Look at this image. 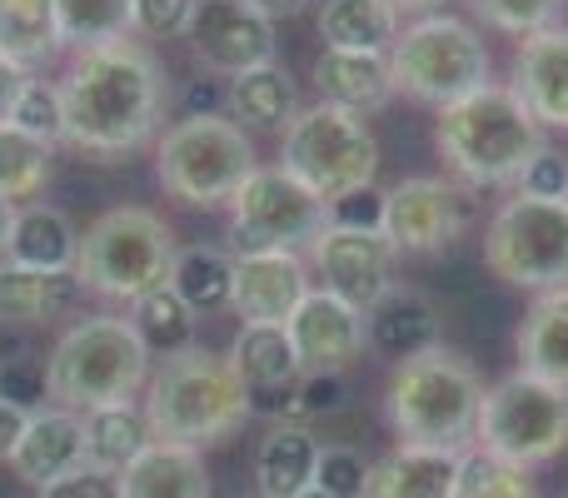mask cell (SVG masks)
<instances>
[{
	"instance_id": "cell-46",
	"label": "cell",
	"mask_w": 568,
	"mask_h": 498,
	"mask_svg": "<svg viewBox=\"0 0 568 498\" xmlns=\"http://www.w3.org/2000/svg\"><path fill=\"white\" fill-rule=\"evenodd\" d=\"M40 498H125L120 494V479L115 474H100V469H75L65 479H55L50 489H40Z\"/></svg>"
},
{
	"instance_id": "cell-29",
	"label": "cell",
	"mask_w": 568,
	"mask_h": 498,
	"mask_svg": "<svg viewBox=\"0 0 568 498\" xmlns=\"http://www.w3.org/2000/svg\"><path fill=\"white\" fill-rule=\"evenodd\" d=\"M80 280L75 274H36V270H10L0 264V324H55L75 309L80 299Z\"/></svg>"
},
{
	"instance_id": "cell-13",
	"label": "cell",
	"mask_w": 568,
	"mask_h": 498,
	"mask_svg": "<svg viewBox=\"0 0 568 498\" xmlns=\"http://www.w3.org/2000/svg\"><path fill=\"white\" fill-rule=\"evenodd\" d=\"M310 264L320 274V289H329L334 299L354 304L359 314H369L384 294L399 289L394 264L399 254L384 240V230H320V240L310 245Z\"/></svg>"
},
{
	"instance_id": "cell-26",
	"label": "cell",
	"mask_w": 568,
	"mask_h": 498,
	"mask_svg": "<svg viewBox=\"0 0 568 498\" xmlns=\"http://www.w3.org/2000/svg\"><path fill=\"white\" fill-rule=\"evenodd\" d=\"M519 369L554 389H568V289L534 294L519 324Z\"/></svg>"
},
{
	"instance_id": "cell-33",
	"label": "cell",
	"mask_w": 568,
	"mask_h": 498,
	"mask_svg": "<svg viewBox=\"0 0 568 498\" xmlns=\"http://www.w3.org/2000/svg\"><path fill=\"white\" fill-rule=\"evenodd\" d=\"M0 50L26 70L55 60V0H0Z\"/></svg>"
},
{
	"instance_id": "cell-39",
	"label": "cell",
	"mask_w": 568,
	"mask_h": 498,
	"mask_svg": "<svg viewBox=\"0 0 568 498\" xmlns=\"http://www.w3.org/2000/svg\"><path fill=\"white\" fill-rule=\"evenodd\" d=\"M349 389H344L339 374H300V379L284 389V399L275 404V424H300L314 429L320 419H334L344 409Z\"/></svg>"
},
{
	"instance_id": "cell-37",
	"label": "cell",
	"mask_w": 568,
	"mask_h": 498,
	"mask_svg": "<svg viewBox=\"0 0 568 498\" xmlns=\"http://www.w3.org/2000/svg\"><path fill=\"white\" fill-rule=\"evenodd\" d=\"M6 125H16L20 135L40 140V145H65V95H60L55 80H26V90L16 95V105H10Z\"/></svg>"
},
{
	"instance_id": "cell-45",
	"label": "cell",
	"mask_w": 568,
	"mask_h": 498,
	"mask_svg": "<svg viewBox=\"0 0 568 498\" xmlns=\"http://www.w3.org/2000/svg\"><path fill=\"white\" fill-rule=\"evenodd\" d=\"M519 195H529V200H568V160L559 155V150H549L544 145L539 155L529 160V170L519 175Z\"/></svg>"
},
{
	"instance_id": "cell-54",
	"label": "cell",
	"mask_w": 568,
	"mask_h": 498,
	"mask_svg": "<svg viewBox=\"0 0 568 498\" xmlns=\"http://www.w3.org/2000/svg\"><path fill=\"white\" fill-rule=\"evenodd\" d=\"M564 498H568V494H564Z\"/></svg>"
},
{
	"instance_id": "cell-19",
	"label": "cell",
	"mask_w": 568,
	"mask_h": 498,
	"mask_svg": "<svg viewBox=\"0 0 568 498\" xmlns=\"http://www.w3.org/2000/svg\"><path fill=\"white\" fill-rule=\"evenodd\" d=\"M514 95L544 130H568V26H549L514 50Z\"/></svg>"
},
{
	"instance_id": "cell-24",
	"label": "cell",
	"mask_w": 568,
	"mask_h": 498,
	"mask_svg": "<svg viewBox=\"0 0 568 498\" xmlns=\"http://www.w3.org/2000/svg\"><path fill=\"white\" fill-rule=\"evenodd\" d=\"M120 494L125 498H215L205 454L180 449V444H155L120 474Z\"/></svg>"
},
{
	"instance_id": "cell-48",
	"label": "cell",
	"mask_w": 568,
	"mask_h": 498,
	"mask_svg": "<svg viewBox=\"0 0 568 498\" xmlns=\"http://www.w3.org/2000/svg\"><path fill=\"white\" fill-rule=\"evenodd\" d=\"M26 80H30V70L26 65H16V60L0 50V120L10 115V105H16V95L26 90Z\"/></svg>"
},
{
	"instance_id": "cell-17",
	"label": "cell",
	"mask_w": 568,
	"mask_h": 498,
	"mask_svg": "<svg viewBox=\"0 0 568 498\" xmlns=\"http://www.w3.org/2000/svg\"><path fill=\"white\" fill-rule=\"evenodd\" d=\"M310 264L300 254H235V299L230 309L245 324H290L310 294Z\"/></svg>"
},
{
	"instance_id": "cell-43",
	"label": "cell",
	"mask_w": 568,
	"mask_h": 498,
	"mask_svg": "<svg viewBox=\"0 0 568 498\" xmlns=\"http://www.w3.org/2000/svg\"><path fill=\"white\" fill-rule=\"evenodd\" d=\"M195 6L200 0H130V26L155 40L185 35L190 20H195Z\"/></svg>"
},
{
	"instance_id": "cell-34",
	"label": "cell",
	"mask_w": 568,
	"mask_h": 498,
	"mask_svg": "<svg viewBox=\"0 0 568 498\" xmlns=\"http://www.w3.org/2000/svg\"><path fill=\"white\" fill-rule=\"evenodd\" d=\"M130 324H135L140 344H145L150 354H165L170 359V354L195 349V309H190L170 284H160L145 299L130 304Z\"/></svg>"
},
{
	"instance_id": "cell-21",
	"label": "cell",
	"mask_w": 568,
	"mask_h": 498,
	"mask_svg": "<svg viewBox=\"0 0 568 498\" xmlns=\"http://www.w3.org/2000/svg\"><path fill=\"white\" fill-rule=\"evenodd\" d=\"M364 344H369L379 359H419V354L439 349V309H434L429 294L419 289H394L364 314Z\"/></svg>"
},
{
	"instance_id": "cell-42",
	"label": "cell",
	"mask_w": 568,
	"mask_h": 498,
	"mask_svg": "<svg viewBox=\"0 0 568 498\" xmlns=\"http://www.w3.org/2000/svg\"><path fill=\"white\" fill-rule=\"evenodd\" d=\"M0 399L16 404L26 414H40L50 399V379H45V359L36 354H20V359L0 364Z\"/></svg>"
},
{
	"instance_id": "cell-41",
	"label": "cell",
	"mask_w": 568,
	"mask_h": 498,
	"mask_svg": "<svg viewBox=\"0 0 568 498\" xmlns=\"http://www.w3.org/2000/svg\"><path fill=\"white\" fill-rule=\"evenodd\" d=\"M314 489L329 498H364L369 489V459L354 444H324L314 464Z\"/></svg>"
},
{
	"instance_id": "cell-52",
	"label": "cell",
	"mask_w": 568,
	"mask_h": 498,
	"mask_svg": "<svg viewBox=\"0 0 568 498\" xmlns=\"http://www.w3.org/2000/svg\"><path fill=\"white\" fill-rule=\"evenodd\" d=\"M300 498H329V494H320V489H304Z\"/></svg>"
},
{
	"instance_id": "cell-35",
	"label": "cell",
	"mask_w": 568,
	"mask_h": 498,
	"mask_svg": "<svg viewBox=\"0 0 568 498\" xmlns=\"http://www.w3.org/2000/svg\"><path fill=\"white\" fill-rule=\"evenodd\" d=\"M55 30L60 50H100L130 40V0H55Z\"/></svg>"
},
{
	"instance_id": "cell-49",
	"label": "cell",
	"mask_w": 568,
	"mask_h": 498,
	"mask_svg": "<svg viewBox=\"0 0 568 498\" xmlns=\"http://www.w3.org/2000/svg\"><path fill=\"white\" fill-rule=\"evenodd\" d=\"M245 6H255L260 16L275 26V20H290V16H304L310 10V0H245Z\"/></svg>"
},
{
	"instance_id": "cell-6",
	"label": "cell",
	"mask_w": 568,
	"mask_h": 498,
	"mask_svg": "<svg viewBox=\"0 0 568 498\" xmlns=\"http://www.w3.org/2000/svg\"><path fill=\"white\" fill-rule=\"evenodd\" d=\"M170 270H175V235H170V225L155 210H140V205L105 210L80 235L75 280L80 289L100 294V299L135 304L150 289L170 284Z\"/></svg>"
},
{
	"instance_id": "cell-40",
	"label": "cell",
	"mask_w": 568,
	"mask_h": 498,
	"mask_svg": "<svg viewBox=\"0 0 568 498\" xmlns=\"http://www.w3.org/2000/svg\"><path fill=\"white\" fill-rule=\"evenodd\" d=\"M564 6L568 0H469V10L484 20V26L504 30V35H519V40L559 26Z\"/></svg>"
},
{
	"instance_id": "cell-31",
	"label": "cell",
	"mask_w": 568,
	"mask_h": 498,
	"mask_svg": "<svg viewBox=\"0 0 568 498\" xmlns=\"http://www.w3.org/2000/svg\"><path fill=\"white\" fill-rule=\"evenodd\" d=\"M320 40L329 50H379L399 40V10L389 0H324L320 6Z\"/></svg>"
},
{
	"instance_id": "cell-10",
	"label": "cell",
	"mask_w": 568,
	"mask_h": 498,
	"mask_svg": "<svg viewBox=\"0 0 568 498\" xmlns=\"http://www.w3.org/2000/svg\"><path fill=\"white\" fill-rule=\"evenodd\" d=\"M474 449L499 454L529 474L554 464L568 449V389H554L524 369L499 379L494 389H484Z\"/></svg>"
},
{
	"instance_id": "cell-25",
	"label": "cell",
	"mask_w": 568,
	"mask_h": 498,
	"mask_svg": "<svg viewBox=\"0 0 568 498\" xmlns=\"http://www.w3.org/2000/svg\"><path fill=\"white\" fill-rule=\"evenodd\" d=\"M320 434L300 424H270V434L255 449V484L260 498H300L314 489V464H320Z\"/></svg>"
},
{
	"instance_id": "cell-11",
	"label": "cell",
	"mask_w": 568,
	"mask_h": 498,
	"mask_svg": "<svg viewBox=\"0 0 568 498\" xmlns=\"http://www.w3.org/2000/svg\"><path fill=\"white\" fill-rule=\"evenodd\" d=\"M484 264L514 289H568V200H504L484 235Z\"/></svg>"
},
{
	"instance_id": "cell-4",
	"label": "cell",
	"mask_w": 568,
	"mask_h": 498,
	"mask_svg": "<svg viewBox=\"0 0 568 498\" xmlns=\"http://www.w3.org/2000/svg\"><path fill=\"white\" fill-rule=\"evenodd\" d=\"M479 409H484V379L459 349H429L419 359L394 364L389 389H384V414L399 444L409 449H444L469 454L479 439Z\"/></svg>"
},
{
	"instance_id": "cell-53",
	"label": "cell",
	"mask_w": 568,
	"mask_h": 498,
	"mask_svg": "<svg viewBox=\"0 0 568 498\" xmlns=\"http://www.w3.org/2000/svg\"><path fill=\"white\" fill-rule=\"evenodd\" d=\"M235 498H260V494H235Z\"/></svg>"
},
{
	"instance_id": "cell-20",
	"label": "cell",
	"mask_w": 568,
	"mask_h": 498,
	"mask_svg": "<svg viewBox=\"0 0 568 498\" xmlns=\"http://www.w3.org/2000/svg\"><path fill=\"white\" fill-rule=\"evenodd\" d=\"M314 90L324 105H339L349 115H374L394 100L389 55L379 50H329L314 55Z\"/></svg>"
},
{
	"instance_id": "cell-22",
	"label": "cell",
	"mask_w": 568,
	"mask_h": 498,
	"mask_svg": "<svg viewBox=\"0 0 568 498\" xmlns=\"http://www.w3.org/2000/svg\"><path fill=\"white\" fill-rule=\"evenodd\" d=\"M80 260V230L70 225V215L50 205H20L10 220L6 250L0 264L10 270H36V274H75Z\"/></svg>"
},
{
	"instance_id": "cell-5",
	"label": "cell",
	"mask_w": 568,
	"mask_h": 498,
	"mask_svg": "<svg viewBox=\"0 0 568 498\" xmlns=\"http://www.w3.org/2000/svg\"><path fill=\"white\" fill-rule=\"evenodd\" d=\"M50 399L60 409H105V404H135L150 384V349L140 344L135 324L120 314H90L70 324L45 359Z\"/></svg>"
},
{
	"instance_id": "cell-50",
	"label": "cell",
	"mask_w": 568,
	"mask_h": 498,
	"mask_svg": "<svg viewBox=\"0 0 568 498\" xmlns=\"http://www.w3.org/2000/svg\"><path fill=\"white\" fill-rule=\"evenodd\" d=\"M399 16H414V20H424V16H439L444 10V0H389Z\"/></svg>"
},
{
	"instance_id": "cell-38",
	"label": "cell",
	"mask_w": 568,
	"mask_h": 498,
	"mask_svg": "<svg viewBox=\"0 0 568 498\" xmlns=\"http://www.w3.org/2000/svg\"><path fill=\"white\" fill-rule=\"evenodd\" d=\"M454 498H539L534 489V474L519 469V464L499 459V454L469 449L459 469V494Z\"/></svg>"
},
{
	"instance_id": "cell-14",
	"label": "cell",
	"mask_w": 568,
	"mask_h": 498,
	"mask_svg": "<svg viewBox=\"0 0 568 498\" xmlns=\"http://www.w3.org/2000/svg\"><path fill=\"white\" fill-rule=\"evenodd\" d=\"M469 210L464 195L439 175H409L384 190V240L394 254H444L459 245Z\"/></svg>"
},
{
	"instance_id": "cell-30",
	"label": "cell",
	"mask_w": 568,
	"mask_h": 498,
	"mask_svg": "<svg viewBox=\"0 0 568 498\" xmlns=\"http://www.w3.org/2000/svg\"><path fill=\"white\" fill-rule=\"evenodd\" d=\"M150 449V424L140 404H105L85 414V464L100 474H125Z\"/></svg>"
},
{
	"instance_id": "cell-44",
	"label": "cell",
	"mask_w": 568,
	"mask_h": 498,
	"mask_svg": "<svg viewBox=\"0 0 568 498\" xmlns=\"http://www.w3.org/2000/svg\"><path fill=\"white\" fill-rule=\"evenodd\" d=\"M324 225L329 230H384V190H354L324 205Z\"/></svg>"
},
{
	"instance_id": "cell-51",
	"label": "cell",
	"mask_w": 568,
	"mask_h": 498,
	"mask_svg": "<svg viewBox=\"0 0 568 498\" xmlns=\"http://www.w3.org/2000/svg\"><path fill=\"white\" fill-rule=\"evenodd\" d=\"M10 220H16V205L0 195V250H6V235H10Z\"/></svg>"
},
{
	"instance_id": "cell-1",
	"label": "cell",
	"mask_w": 568,
	"mask_h": 498,
	"mask_svg": "<svg viewBox=\"0 0 568 498\" xmlns=\"http://www.w3.org/2000/svg\"><path fill=\"white\" fill-rule=\"evenodd\" d=\"M65 145L85 155H130L155 135L165 115V70L140 40H115L100 50H80L65 80Z\"/></svg>"
},
{
	"instance_id": "cell-2",
	"label": "cell",
	"mask_w": 568,
	"mask_h": 498,
	"mask_svg": "<svg viewBox=\"0 0 568 498\" xmlns=\"http://www.w3.org/2000/svg\"><path fill=\"white\" fill-rule=\"evenodd\" d=\"M145 424L155 444H180V449H215L235 439L255 419V394L235 374L225 354L185 349L160 359V369L145 384Z\"/></svg>"
},
{
	"instance_id": "cell-32",
	"label": "cell",
	"mask_w": 568,
	"mask_h": 498,
	"mask_svg": "<svg viewBox=\"0 0 568 498\" xmlns=\"http://www.w3.org/2000/svg\"><path fill=\"white\" fill-rule=\"evenodd\" d=\"M170 289L190 304L195 314H220L235 299V260L215 245H185L175 250Z\"/></svg>"
},
{
	"instance_id": "cell-27",
	"label": "cell",
	"mask_w": 568,
	"mask_h": 498,
	"mask_svg": "<svg viewBox=\"0 0 568 498\" xmlns=\"http://www.w3.org/2000/svg\"><path fill=\"white\" fill-rule=\"evenodd\" d=\"M225 110L240 130H265V135H284L300 115V90H294L290 70L260 65L245 70L225 85Z\"/></svg>"
},
{
	"instance_id": "cell-47",
	"label": "cell",
	"mask_w": 568,
	"mask_h": 498,
	"mask_svg": "<svg viewBox=\"0 0 568 498\" xmlns=\"http://www.w3.org/2000/svg\"><path fill=\"white\" fill-rule=\"evenodd\" d=\"M26 424H30L26 409H16V404L0 399V464L16 459V444H20V434H26Z\"/></svg>"
},
{
	"instance_id": "cell-7",
	"label": "cell",
	"mask_w": 568,
	"mask_h": 498,
	"mask_svg": "<svg viewBox=\"0 0 568 498\" xmlns=\"http://www.w3.org/2000/svg\"><path fill=\"white\" fill-rule=\"evenodd\" d=\"M255 170V140L230 115H185L180 125L165 130L155 150V175L165 195L190 210L230 205Z\"/></svg>"
},
{
	"instance_id": "cell-23",
	"label": "cell",
	"mask_w": 568,
	"mask_h": 498,
	"mask_svg": "<svg viewBox=\"0 0 568 498\" xmlns=\"http://www.w3.org/2000/svg\"><path fill=\"white\" fill-rule=\"evenodd\" d=\"M459 469H464V454L394 444L384 459L369 464L364 498H454L459 494Z\"/></svg>"
},
{
	"instance_id": "cell-18",
	"label": "cell",
	"mask_w": 568,
	"mask_h": 498,
	"mask_svg": "<svg viewBox=\"0 0 568 498\" xmlns=\"http://www.w3.org/2000/svg\"><path fill=\"white\" fill-rule=\"evenodd\" d=\"M10 469H16V479L30 484L36 494L50 489L55 479H65V474L85 469V414L60 409V404L30 414Z\"/></svg>"
},
{
	"instance_id": "cell-9",
	"label": "cell",
	"mask_w": 568,
	"mask_h": 498,
	"mask_svg": "<svg viewBox=\"0 0 568 498\" xmlns=\"http://www.w3.org/2000/svg\"><path fill=\"white\" fill-rule=\"evenodd\" d=\"M280 170L294 175L310 190L320 205L354 190L374 185L379 170V140L364 125V115H349L339 105H310L294 115V125L284 130V150H280Z\"/></svg>"
},
{
	"instance_id": "cell-3",
	"label": "cell",
	"mask_w": 568,
	"mask_h": 498,
	"mask_svg": "<svg viewBox=\"0 0 568 498\" xmlns=\"http://www.w3.org/2000/svg\"><path fill=\"white\" fill-rule=\"evenodd\" d=\"M434 150L449 165L454 180L474 190L519 185L529 160L544 150V125L524 110L514 85H484L474 95L454 100L434 120Z\"/></svg>"
},
{
	"instance_id": "cell-15",
	"label": "cell",
	"mask_w": 568,
	"mask_h": 498,
	"mask_svg": "<svg viewBox=\"0 0 568 498\" xmlns=\"http://www.w3.org/2000/svg\"><path fill=\"white\" fill-rule=\"evenodd\" d=\"M185 40L200 65L230 80L245 70L275 65V26L245 0H200Z\"/></svg>"
},
{
	"instance_id": "cell-28",
	"label": "cell",
	"mask_w": 568,
	"mask_h": 498,
	"mask_svg": "<svg viewBox=\"0 0 568 498\" xmlns=\"http://www.w3.org/2000/svg\"><path fill=\"white\" fill-rule=\"evenodd\" d=\"M225 359L235 364V374L245 379V389L255 394V399L260 394H284L304 374L284 324H240Z\"/></svg>"
},
{
	"instance_id": "cell-12",
	"label": "cell",
	"mask_w": 568,
	"mask_h": 498,
	"mask_svg": "<svg viewBox=\"0 0 568 498\" xmlns=\"http://www.w3.org/2000/svg\"><path fill=\"white\" fill-rule=\"evenodd\" d=\"M320 230L324 205L280 165H260L230 200V240L240 254H300L320 240Z\"/></svg>"
},
{
	"instance_id": "cell-16",
	"label": "cell",
	"mask_w": 568,
	"mask_h": 498,
	"mask_svg": "<svg viewBox=\"0 0 568 498\" xmlns=\"http://www.w3.org/2000/svg\"><path fill=\"white\" fill-rule=\"evenodd\" d=\"M284 329H290V344H294V354H300L304 374H344L369 349V344H364V314L354 309V304L334 299L329 289L304 294Z\"/></svg>"
},
{
	"instance_id": "cell-8",
	"label": "cell",
	"mask_w": 568,
	"mask_h": 498,
	"mask_svg": "<svg viewBox=\"0 0 568 498\" xmlns=\"http://www.w3.org/2000/svg\"><path fill=\"white\" fill-rule=\"evenodd\" d=\"M389 75L394 90L424 105H454L474 90L494 85V55L484 35L459 16H424L399 30L389 45Z\"/></svg>"
},
{
	"instance_id": "cell-36",
	"label": "cell",
	"mask_w": 568,
	"mask_h": 498,
	"mask_svg": "<svg viewBox=\"0 0 568 498\" xmlns=\"http://www.w3.org/2000/svg\"><path fill=\"white\" fill-rule=\"evenodd\" d=\"M50 180V145L20 135L16 125L0 120V195L16 205V200L40 195Z\"/></svg>"
}]
</instances>
